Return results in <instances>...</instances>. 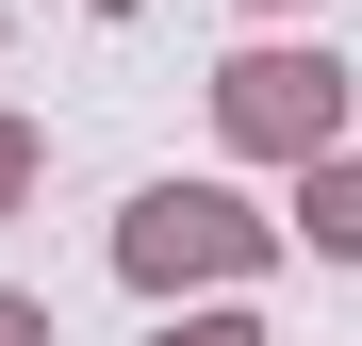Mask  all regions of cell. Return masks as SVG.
<instances>
[{
  "label": "cell",
  "instance_id": "obj_1",
  "mask_svg": "<svg viewBox=\"0 0 362 346\" xmlns=\"http://www.w3.org/2000/svg\"><path fill=\"white\" fill-rule=\"evenodd\" d=\"M296 214H247L230 182H148L132 214H115V280L132 297H198V280H264Z\"/></svg>",
  "mask_w": 362,
  "mask_h": 346
},
{
  "label": "cell",
  "instance_id": "obj_2",
  "mask_svg": "<svg viewBox=\"0 0 362 346\" xmlns=\"http://www.w3.org/2000/svg\"><path fill=\"white\" fill-rule=\"evenodd\" d=\"M214 149H247V165L346 149V67H329V50H230V67H214Z\"/></svg>",
  "mask_w": 362,
  "mask_h": 346
},
{
  "label": "cell",
  "instance_id": "obj_3",
  "mask_svg": "<svg viewBox=\"0 0 362 346\" xmlns=\"http://www.w3.org/2000/svg\"><path fill=\"white\" fill-rule=\"evenodd\" d=\"M296 231H313L329 264H362V149H313V165H296Z\"/></svg>",
  "mask_w": 362,
  "mask_h": 346
},
{
  "label": "cell",
  "instance_id": "obj_4",
  "mask_svg": "<svg viewBox=\"0 0 362 346\" xmlns=\"http://www.w3.org/2000/svg\"><path fill=\"white\" fill-rule=\"evenodd\" d=\"M33 182H49V132H33V115H0V214H33Z\"/></svg>",
  "mask_w": 362,
  "mask_h": 346
},
{
  "label": "cell",
  "instance_id": "obj_5",
  "mask_svg": "<svg viewBox=\"0 0 362 346\" xmlns=\"http://www.w3.org/2000/svg\"><path fill=\"white\" fill-rule=\"evenodd\" d=\"M148 346H264V313H247V297H214V313H165Z\"/></svg>",
  "mask_w": 362,
  "mask_h": 346
},
{
  "label": "cell",
  "instance_id": "obj_6",
  "mask_svg": "<svg viewBox=\"0 0 362 346\" xmlns=\"http://www.w3.org/2000/svg\"><path fill=\"white\" fill-rule=\"evenodd\" d=\"M0 346H49V297H17V280H0Z\"/></svg>",
  "mask_w": 362,
  "mask_h": 346
},
{
  "label": "cell",
  "instance_id": "obj_7",
  "mask_svg": "<svg viewBox=\"0 0 362 346\" xmlns=\"http://www.w3.org/2000/svg\"><path fill=\"white\" fill-rule=\"evenodd\" d=\"M83 17H132V0H83Z\"/></svg>",
  "mask_w": 362,
  "mask_h": 346
},
{
  "label": "cell",
  "instance_id": "obj_8",
  "mask_svg": "<svg viewBox=\"0 0 362 346\" xmlns=\"http://www.w3.org/2000/svg\"><path fill=\"white\" fill-rule=\"evenodd\" d=\"M247 17H296V0H247Z\"/></svg>",
  "mask_w": 362,
  "mask_h": 346
},
{
  "label": "cell",
  "instance_id": "obj_9",
  "mask_svg": "<svg viewBox=\"0 0 362 346\" xmlns=\"http://www.w3.org/2000/svg\"><path fill=\"white\" fill-rule=\"evenodd\" d=\"M0 33H17V17H0Z\"/></svg>",
  "mask_w": 362,
  "mask_h": 346
}]
</instances>
